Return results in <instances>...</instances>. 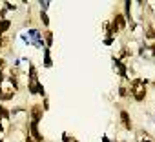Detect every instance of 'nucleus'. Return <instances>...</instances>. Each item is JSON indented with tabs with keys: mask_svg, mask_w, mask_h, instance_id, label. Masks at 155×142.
I'll return each mask as SVG.
<instances>
[{
	"mask_svg": "<svg viewBox=\"0 0 155 142\" xmlns=\"http://www.w3.org/2000/svg\"><path fill=\"white\" fill-rule=\"evenodd\" d=\"M131 93H133V97H135V100H137V102H142V100H144V97H146L144 82H142V80H135V82H133V86H131Z\"/></svg>",
	"mask_w": 155,
	"mask_h": 142,
	"instance_id": "nucleus-1",
	"label": "nucleus"
},
{
	"mask_svg": "<svg viewBox=\"0 0 155 142\" xmlns=\"http://www.w3.org/2000/svg\"><path fill=\"white\" fill-rule=\"evenodd\" d=\"M31 117H33V122L37 124V122H40V118H42V108L37 104V106H33V109H31Z\"/></svg>",
	"mask_w": 155,
	"mask_h": 142,
	"instance_id": "nucleus-2",
	"label": "nucleus"
},
{
	"mask_svg": "<svg viewBox=\"0 0 155 142\" xmlns=\"http://www.w3.org/2000/svg\"><path fill=\"white\" fill-rule=\"evenodd\" d=\"M120 118H122V122H124V127H126V129H131V122H130L128 111H120Z\"/></svg>",
	"mask_w": 155,
	"mask_h": 142,
	"instance_id": "nucleus-3",
	"label": "nucleus"
},
{
	"mask_svg": "<svg viewBox=\"0 0 155 142\" xmlns=\"http://www.w3.org/2000/svg\"><path fill=\"white\" fill-rule=\"evenodd\" d=\"M9 26H11L9 20H2V22H0V33H6L9 29Z\"/></svg>",
	"mask_w": 155,
	"mask_h": 142,
	"instance_id": "nucleus-4",
	"label": "nucleus"
},
{
	"mask_svg": "<svg viewBox=\"0 0 155 142\" xmlns=\"http://www.w3.org/2000/svg\"><path fill=\"white\" fill-rule=\"evenodd\" d=\"M44 64H46L48 67L51 66V56H49V51H48V49H46V60H44Z\"/></svg>",
	"mask_w": 155,
	"mask_h": 142,
	"instance_id": "nucleus-5",
	"label": "nucleus"
},
{
	"mask_svg": "<svg viewBox=\"0 0 155 142\" xmlns=\"http://www.w3.org/2000/svg\"><path fill=\"white\" fill-rule=\"evenodd\" d=\"M146 37H150V38H155V29H151V27H150V29L146 31Z\"/></svg>",
	"mask_w": 155,
	"mask_h": 142,
	"instance_id": "nucleus-6",
	"label": "nucleus"
},
{
	"mask_svg": "<svg viewBox=\"0 0 155 142\" xmlns=\"http://www.w3.org/2000/svg\"><path fill=\"white\" fill-rule=\"evenodd\" d=\"M40 17H42V22H44V24L48 26V24H49V18H48V15H46V13L42 11V15H40Z\"/></svg>",
	"mask_w": 155,
	"mask_h": 142,
	"instance_id": "nucleus-7",
	"label": "nucleus"
},
{
	"mask_svg": "<svg viewBox=\"0 0 155 142\" xmlns=\"http://www.w3.org/2000/svg\"><path fill=\"white\" fill-rule=\"evenodd\" d=\"M46 38H48V46H51V33L49 31L46 33Z\"/></svg>",
	"mask_w": 155,
	"mask_h": 142,
	"instance_id": "nucleus-8",
	"label": "nucleus"
},
{
	"mask_svg": "<svg viewBox=\"0 0 155 142\" xmlns=\"http://www.w3.org/2000/svg\"><path fill=\"white\" fill-rule=\"evenodd\" d=\"M119 93H120V95H122V97H126V93H128V91H126V88H124V86H122V88H120V91H119Z\"/></svg>",
	"mask_w": 155,
	"mask_h": 142,
	"instance_id": "nucleus-9",
	"label": "nucleus"
},
{
	"mask_svg": "<svg viewBox=\"0 0 155 142\" xmlns=\"http://www.w3.org/2000/svg\"><path fill=\"white\" fill-rule=\"evenodd\" d=\"M24 142H33V140H31V138H26V140H24Z\"/></svg>",
	"mask_w": 155,
	"mask_h": 142,
	"instance_id": "nucleus-10",
	"label": "nucleus"
},
{
	"mask_svg": "<svg viewBox=\"0 0 155 142\" xmlns=\"http://www.w3.org/2000/svg\"><path fill=\"white\" fill-rule=\"evenodd\" d=\"M139 142H150V140H139Z\"/></svg>",
	"mask_w": 155,
	"mask_h": 142,
	"instance_id": "nucleus-11",
	"label": "nucleus"
},
{
	"mask_svg": "<svg viewBox=\"0 0 155 142\" xmlns=\"http://www.w3.org/2000/svg\"><path fill=\"white\" fill-rule=\"evenodd\" d=\"M73 142H77V140H73Z\"/></svg>",
	"mask_w": 155,
	"mask_h": 142,
	"instance_id": "nucleus-12",
	"label": "nucleus"
}]
</instances>
